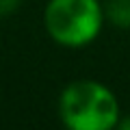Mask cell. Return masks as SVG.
Masks as SVG:
<instances>
[{
	"label": "cell",
	"instance_id": "1",
	"mask_svg": "<svg viewBox=\"0 0 130 130\" xmlns=\"http://www.w3.org/2000/svg\"><path fill=\"white\" fill-rule=\"evenodd\" d=\"M59 115L72 130H108L119 124V102L102 83L76 80L61 93Z\"/></svg>",
	"mask_w": 130,
	"mask_h": 130
},
{
	"label": "cell",
	"instance_id": "2",
	"mask_svg": "<svg viewBox=\"0 0 130 130\" xmlns=\"http://www.w3.org/2000/svg\"><path fill=\"white\" fill-rule=\"evenodd\" d=\"M100 0H50L43 11V24L52 41L63 48H83L100 35L104 24Z\"/></svg>",
	"mask_w": 130,
	"mask_h": 130
},
{
	"label": "cell",
	"instance_id": "3",
	"mask_svg": "<svg viewBox=\"0 0 130 130\" xmlns=\"http://www.w3.org/2000/svg\"><path fill=\"white\" fill-rule=\"evenodd\" d=\"M102 7H104V18L113 26L130 30V0H106Z\"/></svg>",
	"mask_w": 130,
	"mask_h": 130
},
{
	"label": "cell",
	"instance_id": "4",
	"mask_svg": "<svg viewBox=\"0 0 130 130\" xmlns=\"http://www.w3.org/2000/svg\"><path fill=\"white\" fill-rule=\"evenodd\" d=\"M22 0H0V18H7V15L15 13Z\"/></svg>",
	"mask_w": 130,
	"mask_h": 130
},
{
	"label": "cell",
	"instance_id": "5",
	"mask_svg": "<svg viewBox=\"0 0 130 130\" xmlns=\"http://www.w3.org/2000/svg\"><path fill=\"white\" fill-rule=\"evenodd\" d=\"M117 126H119L121 130H130V115L126 117V119H119V124H117Z\"/></svg>",
	"mask_w": 130,
	"mask_h": 130
}]
</instances>
